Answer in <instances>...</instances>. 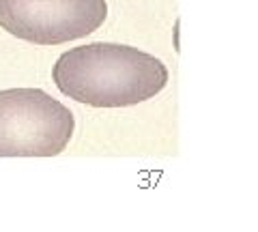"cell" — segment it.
Returning <instances> with one entry per match:
<instances>
[{"label": "cell", "mask_w": 258, "mask_h": 232, "mask_svg": "<svg viewBox=\"0 0 258 232\" xmlns=\"http://www.w3.org/2000/svg\"><path fill=\"white\" fill-rule=\"evenodd\" d=\"M52 78L69 99L93 108H127L164 91L168 69L138 47L99 41L64 52Z\"/></svg>", "instance_id": "obj_1"}, {"label": "cell", "mask_w": 258, "mask_h": 232, "mask_svg": "<svg viewBox=\"0 0 258 232\" xmlns=\"http://www.w3.org/2000/svg\"><path fill=\"white\" fill-rule=\"evenodd\" d=\"M74 129L71 110L45 91H0V157L60 155Z\"/></svg>", "instance_id": "obj_2"}, {"label": "cell", "mask_w": 258, "mask_h": 232, "mask_svg": "<svg viewBox=\"0 0 258 232\" xmlns=\"http://www.w3.org/2000/svg\"><path fill=\"white\" fill-rule=\"evenodd\" d=\"M106 0H0V26L35 45H60L106 22Z\"/></svg>", "instance_id": "obj_3"}]
</instances>
